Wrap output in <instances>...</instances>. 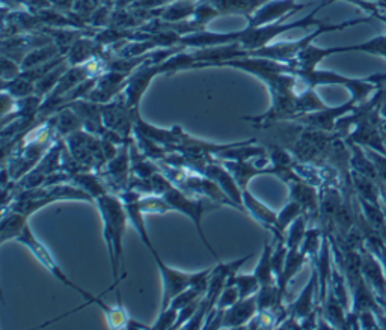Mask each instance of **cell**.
<instances>
[{
  "label": "cell",
  "instance_id": "cell-11",
  "mask_svg": "<svg viewBox=\"0 0 386 330\" xmlns=\"http://www.w3.org/2000/svg\"><path fill=\"white\" fill-rule=\"evenodd\" d=\"M308 257L303 253L300 249H289V253H287V260L284 264L282 273L278 276L276 279V285L279 288V293H281L282 297H285L287 294V288H289V284L291 282V279L298 275V271L302 269L303 262H305Z\"/></svg>",
  "mask_w": 386,
  "mask_h": 330
},
{
  "label": "cell",
  "instance_id": "cell-16",
  "mask_svg": "<svg viewBox=\"0 0 386 330\" xmlns=\"http://www.w3.org/2000/svg\"><path fill=\"white\" fill-rule=\"evenodd\" d=\"M307 216L305 214H300V216L296 219L293 224L289 226L285 233V243L289 249H300V244L305 238L307 234Z\"/></svg>",
  "mask_w": 386,
  "mask_h": 330
},
{
  "label": "cell",
  "instance_id": "cell-6",
  "mask_svg": "<svg viewBox=\"0 0 386 330\" xmlns=\"http://www.w3.org/2000/svg\"><path fill=\"white\" fill-rule=\"evenodd\" d=\"M243 207L246 210V214H249L252 219H255L258 225L269 231L270 234H273L275 240H285V235L276 229L278 213L267 207L266 204L258 201L257 197L249 192V188L243 191Z\"/></svg>",
  "mask_w": 386,
  "mask_h": 330
},
{
  "label": "cell",
  "instance_id": "cell-9",
  "mask_svg": "<svg viewBox=\"0 0 386 330\" xmlns=\"http://www.w3.org/2000/svg\"><path fill=\"white\" fill-rule=\"evenodd\" d=\"M220 163H224V166L231 172L233 177L235 178L237 183L242 187V191L248 188L251 179L260 175H273V168L270 164L269 168L262 169L255 163V159L249 162H233V160H219Z\"/></svg>",
  "mask_w": 386,
  "mask_h": 330
},
{
  "label": "cell",
  "instance_id": "cell-26",
  "mask_svg": "<svg viewBox=\"0 0 386 330\" xmlns=\"http://www.w3.org/2000/svg\"><path fill=\"white\" fill-rule=\"evenodd\" d=\"M379 171H380V175L386 179V160L379 162Z\"/></svg>",
  "mask_w": 386,
  "mask_h": 330
},
{
  "label": "cell",
  "instance_id": "cell-19",
  "mask_svg": "<svg viewBox=\"0 0 386 330\" xmlns=\"http://www.w3.org/2000/svg\"><path fill=\"white\" fill-rule=\"evenodd\" d=\"M139 207H141L145 216L146 214H165L172 210L165 197L154 193L142 195L141 200H139Z\"/></svg>",
  "mask_w": 386,
  "mask_h": 330
},
{
  "label": "cell",
  "instance_id": "cell-13",
  "mask_svg": "<svg viewBox=\"0 0 386 330\" xmlns=\"http://www.w3.org/2000/svg\"><path fill=\"white\" fill-rule=\"evenodd\" d=\"M272 252H273V244L264 242L262 243V251L260 255V260L257 262V267L253 270V275L257 276L260 280L261 287H270L276 285V276L272 266Z\"/></svg>",
  "mask_w": 386,
  "mask_h": 330
},
{
  "label": "cell",
  "instance_id": "cell-10",
  "mask_svg": "<svg viewBox=\"0 0 386 330\" xmlns=\"http://www.w3.org/2000/svg\"><path fill=\"white\" fill-rule=\"evenodd\" d=\"M29 216L15 210H5L0 224V243L5 244L10 240H17L23 229L29 224Z\"/></svg>",
  "mask_w": 386,
  "mask_h": 330
},
{
  "label": "cell",
  "instance_id": "cell-24",
  "mask_svg": "<svg viewBox=\"0 0 386 330\" xmlns=\"http://www.w3.org/2000/svg\"><path fill=\"white\" fill-rule=\"evenodd\" d=\"M363 269L367 273V276L376 282L377 285H382V276H380V270L377 267V264L371 260V258H365L363 262Z\"/></svg>",
  "mask_w": 386,
  "mask_h": 330
},
{
  "label": "cell",
  "instance_id": "cell-2",
  "mask_svg": "<svg viewBox=\"0 0 386 330\" xmlns=\"http://www.w3.org/2000/svg\"><path fill=\"white\" fill-rule=\"evenodd\" d=\"M15 242H19L20 244H23L24 247H26V249L41 262V266H43L46 270L50 271V273L57 280H59L61 284L71 288V290H74L76 293H79L81 297H84V299L86 300L84 307H88V304H93V303L97 304V307L100 308V309L104 307V302L102 300L100 295H94L91 293H88L86 290H84V288H80L79 285L74 284L73 280L64 273V270L61 269L59 264H57V261L55 260L52 252L48 251L47 246H44L43 242H41L39 238L34 234V231H32L29 224L26 225V228L23 229V233L20 234V237Z\"/></svg>",
  "mask_w": 386,
  "mask_h": 330
},
{
  "label": "cell",
  "instance_id": "cell-22",
  "mask_svg": "<svg viewBox=\"0 0 386 330\" xmlns=\"http://www.w3.org/2000/svg\"><path fill=\"white\" fill-rule=\"evenodd\" d=\"M178 320V311L175 308H166L163 311H159V317L155 320V323L151 326V329H175Z\"/></svg>",
  "mask_w": 386,
  "mask_h": 330
},
{
  "label": "cell",
  "instance_id": "cell-23",
  "mask_svg": "<svg viewBox=\"0 0 386 330\" xmlns=\"http://www.w3.org/2000/svg\"><path fill=\"white\" fill-rule=\"evenodd\" d=\"M355 184L358 187V191L360 192L365 200L369 201H374L376 197V191H374V186L369 183L367 177H360V175H355Z\"/></svg>",
  "mask_w": 386,
  "mask_h": 330
},
{
  "label": "cell",
  "instance_id": "cell-3",
  "mask_svg": "<svg viewBox=\"0 0 386 330\" xmlns=\"http://www.w3.org/2000/svg\"><path fill=\"white\" fill-rule=\"evenodd\" d=\"M163 197H165L166 202L169 204V207L174 210V211H178V213H182L184 214L186 217L191 219L193 224H195V228L196 231H198V235L201 238V242L202 244L207 247V251L213 255V257L216 258V261L219 262V255L216 253V251L213 249V246L211 243L207 240V237H205L204 234V229H202V217H204V214L207 213L209 210H213V208H216V207H220L219 204L216 202H213L210 200H205V197L202 196H189L184 191H182V188L177 187L175 184H172L168 191L162 195Z\"/></svg>",
  "mask_w": 386,
  "mask_h": 330
},
{
  "label": "cell",
  "instance_id": "cell-20",
  "mask_svg": "<svg viewBox=\"0 0 386 330\" xmlns=\"http://www.w3.org/2000/svg\"><path fill=\"white\" fill-rule=\"evenodd\" d=\"M240 300V294H239V290H237V287L235 284L231 280V278H229L226 280V284H225V288L222 290L220 295H219V299H218V303H216V309L219 311H225L228 309L229 307H233V304L235 302H239Z\"/></svg>",
  "mask_w": 386,
  "mask_h": 330
},
{
  "label": "cell",
  "instance_id": "cell-17",
  "mask_svg": "<svg viewBox=\"0 0 386 330\" xmlns=\"http://www.w3.org/2000/svg\"><path fill=\"white\" fill-rule=\"evenodd\" d=\"M300 214H303V210H302L300 205L296 201L290 200V202H287L282 207V210L278 213L276 229L279 231V233L285 235L287 229H289V226L300 216Z\"/></svg>",
  "mask_w": 386,
  "mask_h": 330
},
{
  "label": "cell",
  "instance_id": "cell-25",
  "mask_svg": "<svg viewBox=\"0 0 386 330\" xmlns=\"http://www.w3.org/2000/svg\"><path fill=\"white\" fill-rule=\"evenodd\" d=\"M365 211H367V216H368V219L373 222L374 225H377V226H382L383 225V219H382V214L377 211L374 207H371V205H365Z\"/></svg>",
  "mask_w": 386,
  "mask_h": 330
},
{
  "label": "cell",
  "instance_id": "cell-5",
  "mask_svg": "<svg viewBox=\"0 0 386 330\" xmlns=\"http://www.w3.org/2000/svg\"><path fill=\"white\" fill-rule=\"evenodd\" d=\"M202 175L211 179L215 184H218L220 187V191L224 192L229 200L237 205V208L246 213V210L243 207L242 187L239 186V183H237L231 172L224 166V163L216 162L215 157H211V159L207 162V164H205Z\"/></svg>",
  "mask_w": 386,
  "mask_h": 330
},
{
  "label": "cell",
  "instance_id": "cell-7",
  "mask_svg": "<svg viewBox=\"0 0 386 330\" xmlns=\"http://www.w3.org/2000/svg\"><path fill=\"white\" fill-rule=\"evenodd\" d=\"M258 312L257 294L246 297L235 302L233 307L224 311V320H222V329H240L248 326L249 321L255 317Z\"/></svg>",
  "mask_w": 386,
  "mask_h": 330
},
{
  "label": "cell",
  "instance_id": "cell-15",
  "mask_svg": "<svg viewBox=\"0 0 386 330\" xmlns=\"http://www.w3.org/2000/svg\"><path fill=\"white\" fill-rule=\"evenodd\" d=\"M55 127V131L64 139L70 135L76 133V131L84 128V124L79 119V117L73 110H64L56 118L50 121Z\"/></svg>",
  "mask_w": 386,
  "mask_h": 330
},
{
  "label": "cell",
  "instance_id": "cell-18",
  "mask_svg": "<svg viewBox=\"0 0 386 330\" xmlns=\"http://www.w3.org/2000/svg\"><path fill=\"white\" fill-rule=\"evenodd\" d=\"M231 280L235 284L237 290H239L240 299L255 295L261 288L260 280L253 273H237V275L231 276Z\"/></svg>",
  "mask_w": 386,
  "mask_h": 330
},
{
  "label": "cell",
  "instance_id": "cell-14",
  "mask_svg": "<svg viewBox=\"0 0 386 330\" xmlns=\"http://www.w3.org/2000/svg\"><path fill=\"white\" fill-rule=\"evenodd\" d=\"M70 183L77 186L79 188H81V191H85L88 195H91L94 197V201L97 197H100L106 193H110L109 188H106L102 181L98 179V177L91 174V172H85V171L77 172V174L71 175Z\"/></svg>",
  "mask_w": 386,
  "mask_h": 330
},
{
  "label": "cell",
  "instance_id": "cell-12",
  "mask_svg": "<svg viewBox=\"0 0 386 330\" xmlns=\"http://www.w3.org/2000/svg\"><path fill=\"white\" fill-rule=\"evenodd\" d=\"M316 284H317V271H314L313 276H311L307 287L303 288L302 293L298 295V299H296L291 304H289V308H287L289 313L302 320V318H305L308 313L313 312V299H314Z\"/></svg>",
  "mask_w": 386,
  "mask_h": 330
},
{
  "label": "cell",
  "instance_id": "cell-21",
  "mask_svg": "<svg viewBox=\"0 0 386 330\" xmlns=\"http://www.w3.org/2000/svg\"><path fill=\"white\" fill-rule=\"evenodd\" d=\"M320 246H322V242H320V233L317 229H308L305 238L300 244V251L307 255V257H314L316 253L320 252Z\"/></svg>",
  "mask_w": 386,
  "mask_h": 330
},
{
  "label": "cell",
  "instance_id": "cell-8",
  "mask_svg": "<svg viewBox=\"0 0 386 330\" xmlns=\"http://www.w3.org/2000/svg\"><path fill=\"white\" fill-rule=\"evenodd\" d=\"M290 191V200L298 202L305 216H314V214L318 213V195L316 192V188L313 187V184H309L308 181L302 179V178H294L291 179L290 183H287Z\"/></svg>",
  "mask_w": 386,
  "mask_h": 330
},
{
  "label": "cell",
  "instance_id": "cell-4",
  "mask_svg": "<svg viewBox=\"0 0 386 330\" xmlns=\"http://www.w3.org/2000/svg\"><path fill=\"white\" fill-rule=\"evenodd\" d=\"M151 255H153L154 262H155V266H157L160 278H162V302H160L159 311H163L169 307L172 299H174L175 295L187 290L189 287H192L193 273L169 267L168 264L162 260L157 251L151 252Z\"/></svg>",
  "mask_w": 386,
  "mask_h": 330
},
{
  "label": "cell",
  "instance_id": "cell-1",
  "mask_svg": "<svg viewBox=\"0 0 386 330\" xmlns=\"http://www.w3.org/2000/svg\"><path fill=\"white\" fill-rule=\"evenodd\" d=\"M95 205L103 220V238L108 246L109 262L112 269L113 284L109 291L117 293V303L122 304L119 284L126 278L124 262V234L127 228V210L121 197L115 193H106L95 200Z\"/></svg>",
  "mask_w": 386,
  "mask_h": 330
}]
</instances>
